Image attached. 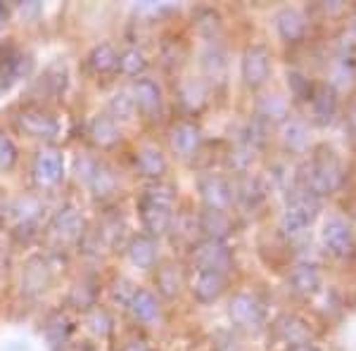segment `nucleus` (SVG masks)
<instances>
[{"instance_id": "1", "label": "nucleus", "mask_w": 356, "mask_h": 351, "mask_svg": "<svg viewBox=\"0 0 356 351\" xmlns=\"http://www.w3.org/2000/svg\"><path fill=\"white\" fill-rule=\"evenodd\" d=\"M174 204H176V190L164 183L150 186L143 193L138 202V214H140L143 228L147 230L150 238H162L171 230L174 223Z\"/></svg>"}, {"instance_id": "2", "label": "nucleus", "mask_w": 356, "mask_h": 351, "mask_svg": "<svg viewBox=\"0 0 356 351\" xmlns=\"http://www.w3.org/2000/svg\"><path fill=\"white\" fill-rule=\"evenodd\" d=\"M304 171H307V174L302 176L300 186L312 190L316 197L332 195L344 186V166L332 147H325V145L316 147L312 162H309V166Z\"/></svg>"}, {"instance_id": "3", "label": "nucleus", "mask_w": 356, "mask_h": 351, "mask_svg": "<svg viewBox=\"0 0 356 351\" xmlns=\"http://www.w3.org/2000/svg\"><path fill=\"white\" fill-rule=\"evenodd\" d=\"M321 211V197H316L312 190L304 186H297L288 195V206L283 214V233L290 240L307 238L309 226L318 218Z\"/></svg>"}, {"instance_id": "4", "label": "nucleus", "mask_w": 356, "mask_h": 351, "mask_svg": "<svg viewBox=\"0 0 356 351\" xmlns=\"http://www.w3.org/2000/svg\"><path fill=\"white\" fill-rule=\"evenodd\" d=\"M15 126L19 133L33 138V140H55L57 133H60V122H57L48 109L38 105L22 107L15 117Z\"/></svg>"}, {"instance_id": "5", "label": "nucleus", "mask_w": 356, "mask_h": 351, "mask_svg": "<svg viewBox=\"0 0 356 351\" xmlns=\"http://www.w3.org/2000/svg\"><path fill=\"white\" fill-rule=\"evenodd\" d=\"M240 76H243L247 88L252 90L261 88L268 81V76H271V53H268L266 45H247L243 60H240Z\"/></svg>"}, {"instance_id": "6", "label": "nucleus", "mask_w": 356, "mask_h": 351, "mask_svg": "<svg viewBox=\"0 0 356 351\" xmlns=\"http://www.w3.org/2000/svg\"><path fill=\"white\" fill-rule=\"evenodd\" d=\"M228 316H231L233 325L247 332H257L264 325L266 318V311L264 304L254 295H247V292H238L231 304H228Z\"/></svg>"}, {"instance_id": "7", "label": "nucleus", "mask_w": 356, "mask_h": 351, "mask_svg": "<svg viewBox=\"0 0 356 351\" xmlns=\"http://www.w3.org/2000/svg\"><path fill=\"white\" fill-rule=\"evenodd\" d=\"M193 261L197 263V270H219L228 273L233 268V252L226 243L219 240H202L193 247Z\"/></svg>"}, {"instance_id": "8", "label": "nucleus", "mask_w": 356, "mask_h": 351, "mask_svg": "<svg viewBox=\"0 0 356 351\" xmlns=\"http://www.w3.org/2000/svg\"><path fill=\"white\" fill-rule=\"evenodd\" d=\"M321 238H323V247L328 250V254L337 259H347L354 252V230L340 216H332L325 221Z\"/></svg>"}, {"instance_id": "9", "label": "nucleus", "mask_w": 356, "mask_h": 351, "mask_svg": "<svg viewBox=\"0 0 356 351\" xmlns=\"http://www.w3.org/2000/svg\"><path fill=\"white\" fill-rule=\"evenodd\" d=\"M197 188H200V197L204 202V209L228 211V206L233 204V186L228 178H223L219 174H207L200 178Z\"/></svg>"}, {"instance_id": "10", "label": "nucleus", "mask_w": 356, "mask_h": 351, "mask_svg": "<svg viewBox=\"0 0 356 351\" xmlns=\"http://www.w3.org/2000/svg\"><path fill=\"white\" fill-rule=\"evenodd\" d=\"M48 230L60 245H74V243H79L86 233L83 216L79 214V209H74V206H65V209H60L53 216Z\"/></svg>"}, {"instance_id": "11", "label": "nucleus", "mask_w": 356, "mask_h": 351, "mask_svg": "<svg viewBox=\"0 0 356 351\" xmlns=\"http://www.w3.org/2000/svg\"><path fill=\"white\" fill-rule=\"evenodd\" d=\"M202 131H200L197 124L193 122H178L171 126L169 131V142H171V149L183 159H191L195 154L200 152L202 147Z\"/></svg>"}, {"instance_id": "12", "label": "nucleus", "mask_w": 356, "mask_h": 351, "mask_svg": "<svg viewBox=\"0 0 356 351\" xmlns=\"http://www.w3.org/2000/svg\"><path fill=\"white\" fill-rule=\"evenodd\" d=\"M53 283V268L43 256H33L26 261L24 273H22V292L26 297H38Z\"/></svg>"}, {"instance_id": "13", "label": "nucleus", "mask_w": 356, "mask_h": 351, "mask_svg": "<svg viewBox=\"0 0 356 351\" xmlns=\"http://www.w3.org/2000/svg\"><path fill=\"white\" fill-rule=\"evenodd\" d=\"M131 97H134V102H136V109H140L145 117L154 119L157 114H162L164 93H162V85L154 81V79H138L134 83Z\"/></svg>"}, {"instance_id": "14", "label": "nucleus", "mask_w": 356, "mask_h": 351, "mask_svg": "<svg viewBox=\"0 0 356 351\" xmlns=\"http://www.w3.org/2000/svg\"><path fill=\"white\" fill-rule=\"evenodd\" d=\"M33 176L41 186H57L65 176V157L57 149H41L33 159Z\"/></svg>"}, {"instance_id": "15", "label": "nucleus", "mask_w": 356, "mask_h": 351, "mask_svg": "<svg viewBox=\"0 0 356 351\" xmlns=\"http://www.w3.org/2000/svg\"><path fill=\"white\" fill-rule=\"evenodd\" d=\"M226 285H228L226 273H219V270H197L193 295L200 304H214L226 292Z\"/></svg>"}, {"instance_id": "16", "label": "nucleus", "mask_w": 356, "mask_h": 351, "mask_svg": "<svg viewBox=\"0 0 356 351\" xmlns=\"http://www.w3.org/2000/svg\"><path fill=\"white\" fill-rule=\"evenodd\" d=\"M178 95V105L186 109L188 114H197L202 112L209 102V88L202 79H186L176 90Z\"/></svg>"}, {"instance_id": "17", "label": "nucleus", "mask_w": 356, "mask_h": 351, "mask_svg": "<svg viewBox=\"0 0 356 351\" xmlns=\"http://www.w3.org/2000/svg\"><path fill=\"white\" fill-rule=\"evenodd\" d=\"M10 216L15 221V228L22 230V233H36L38 228V218H41V211H43V204L33 197H19L10 204Z\"/></svg>"}, {"instance_id": "18", "label": "nucleus", "mask_w": 356, "mask_h": 351, "mask_svg": "<svg viewBox=\"0 0 356 351\" xmlns=\"http://www.w3.org/2000/svg\"><path fill=\"white\" fill-rule=\"evenodd\" d=\"M290 290L295 292L297 297H314L321 292V273L314 263H297L295 268L290 270Z\"/></svg>"}, {"instance_id": "19", "label": "nucleus", "mask_w": 356, "mask_h": 351, "mask_svg": "<svg viewBox=\"0 0 356 351\" xmlns=\"http://www.w3.org/2000/svg\"><path fill=\"white\" fill-rule=\"evenodd\" d=\"M275 31L285 43H300L307 33V19L300 10L295 8H283L275 15Z\"/></svg>"}, {"instance_id": "20", "label": "nucleus", "mask_w": 356, "mask_h": 351, "mask_svg": "<svg viewBox=\"0 0 356 351\" xmlns=\"http://www.w3.org/2000/svg\"><path fill=\"white\" fill-rule=\"evenodd\" d=\"M312 109H314L316 122L321 126L332 124V119H335V114H337V90L332 88L330 83L316 85V90L312 95Z\"/></svg>"}, {"instance_id": "21", "label": "nucleus", "mask_w": 356, "mask_h": 351, "mask_svg": "<svg viewBox=\"0 0 356 351\" xmlns=\"http://www.w3.org/2000/svg\"><path fill=\"white\" fill-rule=\"evenodd\" d=\"M136 169L143 178L159 181V178L166 174L169 164H166V157L162 154V149L154 147V145H145L136 152Z\"/></svg>"}, {"instance_id": "22", "label": "nucleus", "mask_w": 356, "mask_h": 351, "mask_svg": "<svg viewBox=\"0 0 356 351\" xmlns=\"http://www.w3.org/2000/svg\"><path fill=\"white\" fill-rule=\"evenodd\" d=\"M88 136L97 147L110 149L122 140V129H119V124L114 122L112 117H107V114H97V117L90 119Z\"/></svg>"}, {"instance_id": "23", "label": "nucleus", "mask_w": 356, "mask_h": 351, "mask_svg": "<svg viewBox=\"0 0 356 351\" xmlns=\"http://www.w3.org/2000/svg\"><path fill=\"white\" fill-rule=\"evenodd\" d=\"M126 307H129V311L134 313L136 320H140V323H145V325L159 320V313H162L157 297H154L150 290H134V295L129 297V304H126Z\"/></svg>"}, {"instance_id": "24", "label": "nucleus", "mask_w": 356, "mask_h": 351, "mask_svg": "<svg viewBox=\"0 0 356 351\" xmlns=\"http://www.w3.org/2000/svg\"><path fill=\"white\" fill-rule=\"evenodd\" d=\"M126 252H129L131 263L140 270H150L157 263V243H154V238H150V235H136V238H131Z\"/></svg>"}, {"instance_id": "25", "label": "nucleus", "mask_w": 356, "mask_h": 351, "mask_svg": "<svg viewBox=\"0 0 356 351\" xmlns=\"http://www.w3.org/2000/svg\"><path fill=\"white\" fill-rule=\"evenodd\" d=\"M200 230L207 235V240H223L233 233V221L228 216V211H216V209H204L200 214Z\"/></svg>"}, {"instance_id": "26", "label": "nucleus", "mask_w": 356, "mask_h": 351, "mask_svg": "<svg viewBox=\"0 0 356 351\" xmlns=\"http://www.w3.org/2000/svg\"><path fill=\"white\" fill-rule=\"evenodd\" d=\"M86 65L95 76H107V74L119 69V53L114 50L112 43H97L86 57Z\"/></svg>"}, {"instance_id": "27", "label": "nucleus", "mask_w": 356, "mask_h": 351, "mask_svg": "<svg viewBox=\"0 0 356 351\" xmlns=\"http://www.w3.org/2000/svg\"><path fill=\"white\" fill-rule=\"evenodd\" d=\"M45 342H48V347L53 351H62L67 347L69 337H72L74 332V323L69 320L67 313H62V311H57L48 318V323H45Z\"/></svg>"}, {"instance_id": "28", "label": "nucleus", "mask_w": 356, "mask_h": 351, "mask_svg": "<svg viewBox=\"0 0 356 351\" xmlns=\"http://www.w3.org/2000/svg\"><path fill=\"white\" fill-rule=\"evenodd\" d=\"M273 330H275V337L285 344V349L297 342H304V339H312V332H309L307 323H304L302 318H297V316H283V318H278Z\"/></svg>"}, {"instance_id": "29", "label": "nucleus", "mask_w": 356, "mask_h": 351, "mask_svg": "<svg viewBox=\"0 0 356 351\" xmlns=\"http://www.w3.org/2000/svg\"><path fill=\"white\" fill-rule=\"evenodd\" d=\"M233 199H238L245 209H257L264 202V188L259 178L245 176L238 181V186H233Z\"/></svg>"}, {"instance_id": "30", "label": "nucleus", "mask_w": 356, "mask_h": 351, "mask_svg": "<svg viewBox=\"0 0 356 351\" xmlns=\"http://www.w3.org/2000/svg\"><path fill=\"white\" fill-rule=\"evenodd\" d=\"M22 69V53L13 45H3L0 48V88H10Z\"/></svg>"}, {"instance_id": "31", "label": "nucleus", "mask_w": 356, "mask_h": 351, "mask_svg": "<svg viewBox=\"0 0 356 351\" xmlns=\"http://www.w3.org/2000/svg\"><path fill=\"white\" fill-rule=\"evenodd\" d=\"M283 142L290 152H304L309 147V126L302 119H285L283 122Z\"/></svg>"}, {"instance_id": "32", "label": "nucleus", "mask_w": 356, "mask_h": 351, "mask_svg": "<svg viewBox=\"0 0 356 351\" xmlns=\"http://www.w3.org/2000/svg\"><path fill=\"white\" fill-rule=\"evenodd\" d=\"M86 183H88V188L93 190L95 197H100V199L117 193V176H114V171L105 164H95L93 174L88 176Z\"/></svg>"}, {"instance_id": "33", "label": "nucleus", "mask_w": 356, "mask_h": 351, "mask_svg": "<svg viewBox=\"0 0 356 351\" xmlns=\"http://www.w3.org/2000/svg\"><path fill=\"white\" fill-rule=\"evenodd\" d=\"M154 283H157V290L162 292L164 297H169V299L178 297L181 295V287H183L181 266H176V263H164V266L157 270Z\"/></svg>"}, {"instance_id": "34", "label": "nucleus", "mask_w": 356, "mask_h": 351, "mask_svg": "<svg viewBox=\"0 0 356 351\" xmlns=\"http://www.w3.org/2000/svg\"><path fill=\"white\" fill-rule=\"evenodd\" d=\"M202 69L204 74L209 76V81H223L226 79V69H228V62H226V53L219 48V45H209V48L202 53Z\"/></svg>"}, {"instance_id": "35", "label": "nucleus", "mask_w": 356, "mask_h": 351, "mask_svg": "<svg viewBox=\"0 0 356 351\" xmlns=\"http://www.w3.org/2000/svg\"><path fill=\"white\" fill-rule=\"evenodd\" d=\"M38 85H41L43 93H48L53 97L62 95L67 90V67L62 65V62H53V65L43 72Z\"/></svg>"}, {"instance_id": "36", "label": "nucleus", "mask_w": 356, "mask_h": 351, "mask_svg": "<svg viewBox=\"0 0 356 351\" xmlns=\"http://www.w3.org/2000/svg\"><path fill=\"white\" fill-rule=\"evenodd\" d=\"M257 117H261L264 122H285V117H288V102H285V97L280 95H264L259 100V112H257Z\"/></svg>"}, {"instance_id": "37", "label": "nucleus", "mask_w": 356, "mask_h": 351, "mask_svg": "<svg viewBox=\"0 0 356 351\" xmlns=\"http://www.w3.org/2000/svg\"><path fill=\"white\" fill-rule=\"evenodd\" d=\"M147 69V57L140 48H129L119 55V72L126 76H140Z\"/></svg>"}, {"instance_id": "38", "label": "nucleus", "mask_w": 356, "mask_h": 351, "mask_svg": "<svg viewBox=\"0 0 356 351\" xmlns=\"http://www.w3.org/2000/svg\"><path fill=\"white\" fill-rule=\"evenodd\" d=\"M195 26H197V31L202 33L204 38L214 41L221 31V17L211 8H202V10H197V15H195Z\"/></svg>"}, {"instance_id": "39", "label": "nucleus", "mask_w": 356, "mask_h": 351, "mask_svg": "<svg viewBox=\"0 0 356 351\" xmlns=\"http://www.w3.org/2000/svg\"><path fill=\"white\" fill-rule=\"evenodd\" d=\"M268 140V122H264L261 117H254L250 124H247V131H245V147L250 152L254 149H261L266 145Z\"/></svg>"}, {"instance_id": "40", "label": "nucleus", "mask_w": 356, "mask_h": 351, "mask_svg": "<svg viewBox=\"0 0 356 351\" xmlns=\"http://www.w3.org/2000/svg\"><path fill=\"white\" fill-rule=\"evenodd\" d=\"M134 114H136V102L129 93H117L110 100V114H107V117H112L117 124L119 122H131Z\"/></svg>"}, {"instance_id": "41", "label": "nucleus", "mask_w": 356, "mask_h": 351, "mask_svg": "<svg viewBox=\"0 0 356 351\" xmlns=\"http://www.w3.org/2000/svg\"><path fill=\"white\" fill-rule=\"evenodd\" d=\"M19 162V149L5 131H0V171H13Z\"/></svg>"}, {"instance_id": "42", "label": "nucleus", "mask_w": 356, "mask_h": 351, "mask_svg": "<svg viewBox=\"0 0 356 351\" xmlns=\"http://www.w3.org/2000/svg\"><path fill=\"white\" fill-rule=\"evenodd\" d=\"M288 85H290V93L297 97V100H304V102H312V95L316 90V85L309 81L304 74L300 72H290L288 74Z\"/></svg>"}, {"instance_id": "43", "label": "nucleus", "mask_w": 356, "mask_h": 351, "mask_svg": "<svg viewBox=\"0 0 356 351\" xmlns=\"http://www.w3.org/2000/svg\"><path fill=\"white\" fill-rule=\"evenodd\" d=\"M183 57H186V48H183V43L178 41H164L162 45V60L166 67H181Z\"/></svg>"}, {"instance_id": "44", "label": "nucleus", "mask_w": 356, "mask_h": 351, "mask_svg": "<svg viewBox=\"0 0 356 351\" xmlns=\"http://www.w3.org/2000/svg\"><path fill=\"white\" fill-rule=\"evenodd\" d=\"M88 325H90V330H93L95 335H102V337H105L107 332H110L112 320H110V316H107V311L93 309V311H90V316H88Z\"/></svg>"}, {"instance_id": "45", "label": "nucleus", "mask_w": 356, "mask_h": 351, "mask_svg": "<svg viewBox=\"0 0 356 351\" xmlns=\"http://www.w3.org/2000/svg\"><path fill=\"white\" fill-rule=\"evenodd\" d=\"M95 302V290H88V285H76L72 292V304H76V309H88Z\"/></svg>"}, {"instance_id": "46", "label": "nucleus", "mask_w": 356, "mask_h": 351, "mask_svg": "<svg viewBox=\"0 0 356 351\" xmlns=\"http://www.w3.org/2000/svg\"><path fill=\"white\" fill-rule=\"evenodd\" d=\"M285 351H321V347L314 342V339H304V342L292 344V347H288Z\"/></svg>"}, {"instance_id": "47", "label": "nucleus", "mask_w": 356, "mask_h": 351, "mask_svg": "<svg viewBox=\"0 0 356 351\" xmlns=\"http://www.w3.org/2000/svg\"><path fill=\"white\" fill-rule=\"evenodd\" d=\"M122 351H152V349L147 347V344L143 342V339H131V342L124 344Z\"/></svg>"}, {"instance_id": "48", "label": "nucleus", "mask_w": 356, "mask_h": 351, "mask_svg": "<svg viewBox=\"0 0 356 351\" xmlns=\"http://www.w3.org/2000/svg\"><path fill=\"white\" fill-rule=\"evenodd\" d=\"M5 19H8V10L0 5V28H3V24H5Z\"/></svg>"}, {"instance_id": "49", "label": "nucleus", "mask_w": 356, "mask_h": 351, "mask_svg": "<svg viewBox=\"0 0 356 351\" xmlns=\"http://www.w3.org/2000/svg\"><path fill=\"white\" fill-rule=\"evenodd\" d=\"M349 124H352L354 129H356V105L352 107V114H349Z\"/></svg>"}]
</instances>
